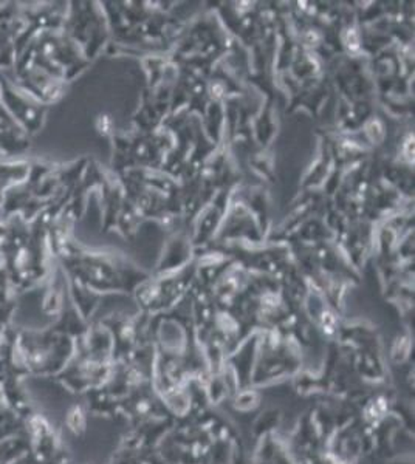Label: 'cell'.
Masks as SVG:
<instances>
[]
</instances>
